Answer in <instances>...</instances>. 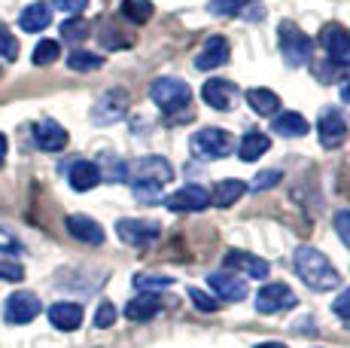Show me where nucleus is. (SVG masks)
I'll use <instances>...</instances> for the list:
<instances>
[{
  "mask_svg": "<svg viewBox=\"0 0 350 348\" xmlns=\"http://www.w3.org/2000/svg\"><path fill=\"white\" fill-rule=\"evenodd\" d=\"M67 232L85 245H104V229H100V223H95V220L85 217V214H70V217H67Z\"/></svg>",
  "mask_w": 350,
  "mask_h": 348,
  "instance_id": "a211bd4d",
  "label": "nucleus"
},
{
  "mask_svg": "<svg viewBox=\"0 0 350 348\" xmlns=\"http://www.w3.org/2000/svg\"><path fill=\"white\" fill-rule=\"evenodd\" d=\"M247 104H250L259 116H274V113H280V98L274 95L271 89H262V86L247 92Z\"/></svg>",
  "mask_w": 350,
  "mask_h": 348,
  "instance_id": "a878e982",
  "label": "nucleus"
},
{
  "mask_svg": "<svg viewBox=\"0 0 350 348\" xmlns=\"http://www.w3.org/2000/svg\"><path fill=\"white\" fill-rule=\"evenodd\" d=\"M150 98L156 101V107L167 113H180V110H189V101H192V92L183 79L177 77H159L156 83L150 86Z\"/></svg>",
  "mask_w": 350,
  "mask_h": 348,
  "instance_id": "7ed1b4c3",
  "label": "nucleus"
},
{
  "mask_svg": "<svg viewBox=\"0 0 350 348\" xmlns=\"http://www.w3.org/2000/svg\"><path fill=\"white\" fill-rule=\"evenodd\" d=\"M49 22H52V10H49V3H43V0L25 6L22 16H18V25H22V31H28V34H37V31L49 28Z\"/></svg>",
  "mask_w": 350,
  "mask_h": 348,
  "instance_id": "4be33fe9",
  "label": "nucleus"
},
{
  "mask_svg": "<svg viewBox=\"0 0 350 348\" xmlns=\"http://www.w3.org/2000/svg\"><path fill=\"white\" fill-rule=\"evenodd\" d=\"M67 129L64 125H58L55 119H40L37 125H33V144L40 147V150L46 153H58L67 147Z\"/></svg>",
  "mask_w": 350,
  "mask_h": 348,
  "instance_id": "ddd939ff",
  "label": "nucleus"
},
{
  "mask_svg": "<svg viewBox=\"0 0 350 348\" xmlns=\"http://www.w3.org/2000/svg\"><path fill=\"white\" fill-rule=\"evenodd\" d=\"M174 284V278L167 275H134V287L140 293H159V290H167Z\"/></svg>",
  "mask_w": 350,
  "mask_h": 348,
  "instance_id": "c756f323",
  "label": "nucleus"
},
{
  "mask_svg": "<svg viewBox=\"0 0 350 348\" xmlns=\"http://www.w3.org/2000/svg\"><path fill=\"white\" fill-rule=\"evenodd\" d=\"M268 150H271V138L262 135V132H247V135L241 138V144H238L241 162H256V159L265 156Z\"/></svg>",
  "mask_w": 350,
  "mask_h": 348,
  "instance_id": "b1692460",
  "label": "nucleus"
},
{
  "mask_svg": "<svg viewBox=\"0 0 350 348\" xmlns=\"http://www.w3.org/2000/svg\"><path fill=\"white\" fill-rule=\"evenodd\" d=\"M320 46L329 52V58L338 64H350V31L338 22L323 25L320 31Z\"/></svg>",
  "mask_w": 350,
  "mask_h": 348,
  "instance_id": "0eeeda50",
  "label": "nucleus"
},
{
  "mask_svg": "<svg viewBox=\"0 0 350 348\" xmlns=\"http://www.w3.org/2000/svg\"><path fill=\"white\" fill-rule=\"evenodd\" d=\"M247 6H253V0H211L207 10H211L213 16H238Z\"/></svg>",
  "mask_w": 350,
  "mask_h": 348,
  "instance_id": "2f4dec72",
  "label": "nucleus"
},
{
  "mask_svg": "<svg viewBox=\"0 0 350 348\" xmlns=\"http://www.w3.org/2000/svg\"><path fill=\"white\" fill-rule=\"evenodd\" d=\"M0 58H3V62H16L18 58V40L12 37L3 25H0Z\"/></svg>",
  "mask_w": 350,
  "mask_h": 348,
  "instance_id": "72a5a7b5",
  "label": "nucleus"
},
{
  "mask_svg": "<svg viewBox=\"0 0 350 348\" xmlns=\"http://www.w3.org/2000/svg\"><path fill=\"white\" fill-rule=\"evenodd\" d=\"M58 55H62V43L58 40H40L37 49H33V64H40V68L55 64Z\"/></svg>",
  "mask_w": 350,
  "mask_h": 348,
  "instance_id": "cd10ccee",
  "label": "nucleus"
},
{
  "mask_svg": "<svg viewBox=\"0 0 350 348\" xmlns=\"http://www.w3.org/2000/svg\"><path fill=\"white\" fill-rule=\"evenodd\" d=\"M317 132H320V144L326 147V150H338V147L350 138L347 119H345V113H341L338 107H326V110L320 113Z\"/></svg>",
  "mask_w": 350,
  "mask_h": 348,
  "instance_id": "39448f33",
  "label": "nucleus"
},
{
  "mask_svg": "<svg viewBox=\"0 0 350 348\" xmlns=\"http://www.w3.org/2000/svg\"><path fill=\"white\" fill-rule=\"evenodd\" d=\"M113 324H116V306H113V303H100L98 312H95V327L104 330V327H113Z\"/></svg>",
  "mask_w": 350,
  "mask_h": 348,
  "instance_id": "c9c22d12",
  "label": "nucleus"
},
{
  "mask_svg": "<svg viewBox=\"0 0 350 348\" xmlns=\"http://www.w3.org/2000/svg\"><path fill=\"white\" fill-rule=\"evenodd\" d=\"M3 159H6V138L0 135V165H3Z\"/></svg>",
  "mask_w": 350,
  "mask_h": 348,
  "instance_id": "37998d69",
  "label": "nucleus"
},
{
  "mask_svg": "<svg viewBox=\"0 0 350 348\" xmlns=\"http://www.w3.org/2000/svg\"><path fill=\"white\" fill-rule=\"evenodd\" d=\"M159 309H161V303L156 293H137V297L125 306V318L128 321H150V318H156Z\"/></svg>",
  "mask_w": 350,
  "mask_h": 348,
  "instance_id": "393cba45",
  "label": "nucleus"
},
{
  "mask_svg": "<svg viewBox=\"0 0 350 348\" xmlns=\"http://www.w3.org/2000/svg\"><path fill=\"white\" fill-rule=\"evenodd\" d=\"M137 184H152V186H165L174 180V169L167 165V159L161 156H146L137 162V174H134Z\"/></svg>",
  "mask_w": 350,
  "mask_h": 348,
  "instance_id": "2eb2a0df",
  "label": "nucleus"
},
{
  "mask_svg": "<svg viewBox=\"0 0 350 348\" xmlns=\"http://www.w3.org/2000/svg\"><path fill=\"white\" fill-rule=\"evenodd\" d=\"M201 98H204V104L213 107V110H232V107L238 104V86L228 83L223 77L207 79V83L201 86Z\"/></svg>",
  "mask_w": 350,
  "mask_h": 348,
  "instance_id": "f8f14e48",
  "label": "nucleus"
},
{
  "mask_svg": "<svg viewBox=\"0 0 350 348\" xmlns=\"http://www.w3.org/2000/svg\"><path fill=\"white\" fill-rule=\"evenodd\" d=\"M67 64H70V71H98L100 64H104V58L95 55V52H70V58H67Z\"/></svg>",
  "mask_w": 350,
  "mask_h": 348,
  "instance_id": "7c9ffc66",
  "label": "nucleus"
},
{
  "mask_svg": "<svg viewBox=\"0 0 350 348\" xmlns=\"http://www.w3.org/2000/svg\"><path fill=\"white\" fill-rule=\"evenodd\" d=\"M125 113H128V95L122 89H113L92 107V123L113 125V123H119V119H125Z\"/></svg>",
  "mask_w": 350,
  "mask_h": 348,
  "instance_id": "9d476101",
  "label": "nucleus"
},
{
  "mask_svg": "<svg viewBox=\"0 0 350 348\" xmlns=\"http://www.w3.org/2000/svg\"><path fill=\"white\" fill-rule=\"evenodd\" d=\"M189 299H192L195 306H198L201 312H217V309H219V303H217V299H211V297H207V293H201L198 287H189Z\"/></svg>",
  "mask_w": 350,
  "mask_h": 348,
  "instance_id": "4c0bfd02",
  "label": "nucleus"
},
{
  "mask_svg": "<svg viewBox=\"0 0 350 348\" xmlns=\"http://www.w3.org/2000/svg\"><path fill=\"white\" fill-rule=\"evenodd\" d=\"M256 348H286L284 343H262V345H256Z\"/></svg>",
  "mask_w": 350,
  "mask_h": 348,
  "instance_id": "c03bdc74",
  "label": "nucleus"
},
{
  "mask_svg": "<svg viewBox=\"0 0 350 348\" xmlns=\"http://www.w3.org/2000/svg\"><path fill=\"white\" fill-rule=\"evenodd\" d=\"M271 132L280 138H301V135H308V119L295 110H286L271 119Z\"/></svg>",
  "mask_w": 350,
  "mask_h": 348,
  "instance_id": "5701e85b",
  "label": "nucleus"
},
{
  "mask_svg": "<svg viewBox=\"0 0 350 348\" xmlns=\"http://www.w3.org/2000/svg\"><path fill=\"white\" fill-rule=\"evenodd\" d=\"M67 180L77 192H89L100 184V169L92 159H73V165L67 169Z\"/></svg>",
  "mask_w": 350,
  "mask_h": 348,
  "instance_id": "f3484780",
  "label": "nucleus"
},
{
  "mask_svg": "<svg viewBox=\"0 0 350 348\" xmlns=\"http://www.w3.org/2000/svg\"><path fill=\"white\" fill-rule=\"evenodd\" d=\"M295 303H299V299H295V293L289 290L284 281H271V284H265L259 293H256V309L262 314L286 312V309H293Z\"/></svg>",
  "mask_w": 350,
  "mask_h": 348,
  "instance_id": "423d86ee",
  "label": "nucleus"
},
{
  "mask_svg": "<svg viewBox=\"0 0 350 348\" xmlns=\"http://www.w3.org/2000/svg\"><path fill=\"white\" fill-rule=\"evenodd\" d=\"M116 232H119V238H122L125 245L146 247V245H152L161 236V226L152 223V220H119Z\"/></svg>",
  "mask_w": 350,
  "mask_h": 348,
  "instance_id": "1a4fd4ad",
  "label": "nucleus"
},
{
  "mask_svg": "<svg viewBox=\"0 0 350 348\" xmlns=\"http://www.w3.org/2000/svg\"><path fill=\"white\" fill-rule=\"evenodd\" d=\"M280 177H284V174H280L278 169H274V171H259V174L253 177V186H250V190H253V192H259V190H271V186H278V184H280Z\"/></svg>",
  "mask_w": 350,
  "mask_h": 348,
  "instance_id": "f704fd0d",
  "label": "nucleus"
},
{
  "mask_svg": "<svg viewBox=\"0 0 350 348\" xmlns=\"http://www.w3.org/2000/svg\"><path fill=\"white\" fill-rule=\"evenodd\" d=\"M341 101L350 104V77L345 79V83H341Z\"/></svg>",
  "mask_w": 350,
  "mask_h": 348,
  "instance_id": "79ce46f5",
  "label": "nucleus"
},
{
  "mask_svg": "<svg viewBox=\"0 0 350 348\" xmlns=\"http://www.w3.org/2000/svg\"><path fill=\"white\" fill-rule=\"evenodd\" d=\"M335 232H338L341 242L350 247V211H338V214H335Z\"/></svg>",
  "mask_w": 350,
  "mask_h": 348,
  "instance_id": "58836bf2",
  "label": "nucleus"
},
{
  "mask_svg": "<svg viewBox=\"0 0 350 348\" xmlns=\"http://www.w3.org/2000/svg\"><path fill=\"white\" fill-rule=\"evenodd\" d=\"M49 321H52V327H58V330H64V333L77 330V327L83 324V306H77V303L49 306Z\"/></svg>",
  "mask_w": 350,
  "mask_h": 348,
  "instance_id": "6ab92c4d",
  "label": "nucleus"
},
{
  "mask_svg": "<svg viewBox=\"0 0 350 348\" xmlns=\"http://www.w3.org/2000/svg\"><path fill=\"white\" fill-rule=\"evenodd\" d=\"M89 31H92L89 22H85V18H79V16L62 22V40H67V43H79V40H85V37H89Z\"/></svg>",
  "mask_w": 350,
  "mask_h": 348,
  "instance_id": "c85d7f7f",
  "label": "nucleus"
},
{
  "mask_svg": "<svg viewBox=\"0 0 350 348\" xmlns=\"http://www.w3.org/2000/svg\"><path fill=\"white\" fill-rule=\"evenodd\" d=\"M207 284L223 303H241L247 297V284L232 272H213V275H207Z\"/></svg>",
  "mask_w": 350,
  "mask_h": 348,
  "instance_id": "dca6fc26",
  "label": "nucleus"
},
{
  "mask_svg": "<svg viewBox=\"0 0 350 348\" xmlns=\"http://www.w3.org/2000/svg\"><path fill=\"white\" fill-rule=\"evenodd\" d=\"M226 263L232 266V269L247 272L250 278H268V272H271V266H268L265 260L253 257V253H247V251H228L226 253Z\"/></svg>",
  "mask_w": 350,
  "mask_h": 348,
  "instance_id": "aec40b11",
  "label": "nucleus"
},
{
  "mask_svg": "<svg viewBox=\"0 0 350 348\" xmlns=\"http://www.w3.org/2000/svg\"><path fill=\"white\" fill-rule=\"evenodd\" d=\"M119 12L134 25H144L152 18V0H122Z\"/></svg>",
  "mask_w": 350,
  "mask_h": 348,
  "instance_id": "bb28decb",
  "label": "nucleus"
},
{
  "mask_svg": "<svg viewBox=\"0 0 350 348\" xmlns=\"http://www.w3.org/2000/svg\"><path fill=\"white\" fill-rule=\"evenodd\" d=\"M228 55H232V46H228V40L219 37V34H213L204 43V49L195 55V68H198V71L223 68V64H228Z\"/></svg>",
  "mask_w": 350,
  "mask_h": 348,
  "instance_id": "4468645a",
  "label": "nucleus"
},
{
  "mask_svg": "<svg viewBox=\"0 0 350 348\" xmlns=\"http://www.w3.org/2000/svg\"><path fill=\"white\" fill-rule=\"evenodd\" d=\"M100 162H104V169L98 165V169H100V177L116 180V184H119V180H125V177H128V169H125L122 159H116V156H104Z\"/></svg>",
  "mask_w": 350,
  "mask_h": 348,
  "instance_id": "473e14b6",
  "label": "nucleus"
},
{
  "mask_svg": "<svg viewBox=\"0 0 350 348\" xmlns=\"http://www.w3.org/2000/svg\"><path fill=\"white\" fill-rule=\"evenodd\" d=\"M332 312L338 314V318H345L347 324H350V290L338 293V299H335V303H332Z\"/></svg>",
  "mask_w": 350,
  "mask_h": 348,
  "instance_id": "ea45409f",
  "label": "nucleus"
},
{
  "mask_svg": "<svg viewBox=\"0 0 350 348\" xmlns=\"http://www.w3.org/2000/svg\"><path fill=\"white\" fill-rule=\"evenodd\" d=\"M55 6L62 12H70V16H79V12L89 6V0H55Z\"/></svg>",
  "mask_w": 350,
  "mask_h": 348,
  "instance_id": "a19ab883",
  "label": "nucleus"
},
{
  "mask_svg": "<svg viewBox=\"0 0 350 348\" xmlns=\"http://www.w3.org/2000/svg\"><path fill=\"white\" fill-rule=\"evenodd\" d=\"M0 278L3 281H22L25 278L22 263H16V260H0Z\"/></svg>",
  "mask_w": 350,
  "mask_h": 348,
  "instance_id": "e433bc0d",
  "label": "nucleus"
},
{
  "mask_svg": "<svg viewBox=\"0 0 350 348\" xmlns=\"http://www.w3.org/2000/svg\"><path fill=\"white\" fill-rule=\"evenodd\" d=\"M280 34V55L289 68H301V64L311 62V52H314V40L305 34L295 22H280L278 28Z\"/></svg>",
  "mask_w": 350,
  "mask_h": 348,
  "instance_id": "f03ea898",
  "label": "nucleus"
},
{
  "mask_svg": "<svg viewBox=\"0 0 350 348\" xmlns=\"http://www.w3.org/2000/svg\"><path fill=\"white\" fill-rule=\"evenodd\" d=\"M207 205H211V192L195 184L183 186V190H177L174 196L165 199V208L174 214H195V211H204Z\"/></svg>",
  "mask_w": 350,
  "mask_h": 348,
  "instance_id": "6e6552de",
  "label": "nucleus"
},
{
  "mask_svg": "<svg viewBox=\"0 0 350 348\" xmlns=\"http://www.w3.org/2000/svg\"><path fill=\"white\" fill-rule=\"evenodd\" d=\"M244 192H247V184H244V180H238V177L219 180V184L211 190V205H217V208H232V205L238 202Z\"/></svg>",
  "mask_w": 350,
  "mask_h": 348,
  "instance_id": "412c9836",
  "label": "nucleus"
},
{
  "mask_svg": "<svg viewBox=\"0 0 350 348\" xmlns=\"http://www.w3.org/2000/svg\"><path fill=\"white\" fill-rule=\"evenodd\" d=\"M232 150H234V138L226 129H217V125L201 129L192 135V153L198 159H223Z\"/></svg>",
  "mask_w": 350,
  "mask_h": 348,
  "instance_id": "20e7f679",
  "label": "nucleus"
},
{
  "mask_svg": "<svg viewBox=\"0 0 350 348\" xmlns=\"http://www.w3.org/2000/svg\"><path fill=\"white\" fill-rule=\"evenodd\" d=\"M40 299H37V293H28V290H18V293H12L10 299H6V306H3V318L10 321V324H28V321H33L40 314Z\"/></svg>",
  "mask_w": 350,
  "mask_h": 348,
  "instance_id": "9b49d317",
  "label": "nucleus"
},
{
  "mask_svg": "<svg viewBox=\"0 0 350 348\" xmlns=\"http://www.w3.org/2000/svg\"><path fill=\"white\" fill-rule=\"evenodd\" d=\"M293 263H295V275L317 293H326V290H332V287L341 284L338 272H335V266L326 260V253L317 251V247H311V245H301L299 251H295Z\"/></svg>",
  "mask_w": 350,
  "mask_h": 348,
  "instance_id": "f257e3e1",
  "label": "nucleus"
}]
</instances>
